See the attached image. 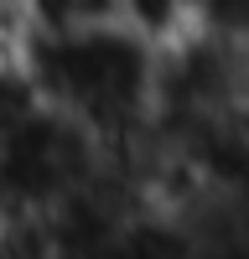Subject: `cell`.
Listing matches in <instances>:
<instances>
[{
    "mask_svg": "<svg viewBox=\"0 0 249 259\" xmlns=\"http://www.w3.org/2000/svg\"><path fill=\"white\" fill-rule=\"evenodd\" d=\"M119 26H130L140 41H151V47H172V41H182L187 31L197 26L192 16V0H119Z\"/></svg>",
    "mask_w": 249,
    "mask_h": 259,
    "instance_id": "1",
    "label": "cell"
},
{
    "mask_svg": "<svg viewBox=\"0 0 249 259\" xmlns=\"http://www.w3.org/2000/svg\"><path fill=\"white\" fill-rule=\"evenodd\" d=\"M26 31H73L94 26V21H114L119 0H21Z\"/></svg>",
    "mask_w": 249,
    "mask_h": 259,
    "instance_id": "2",
    "label": "cell"
}]
</instances>
